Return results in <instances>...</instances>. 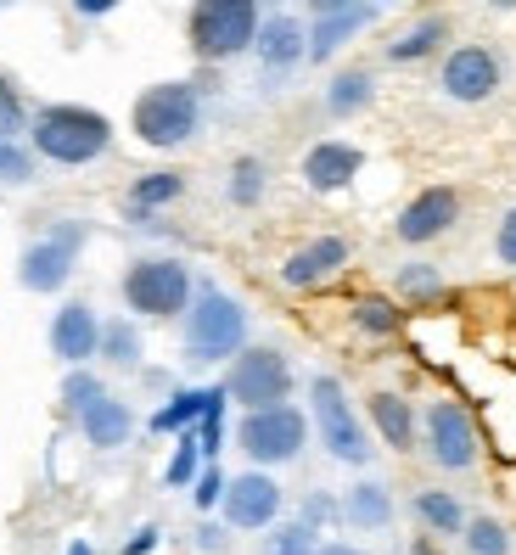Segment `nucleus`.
I'll return each instance as SVG.
<instances>
[{"mask_svg":"<svg viewBox=\"0 0 516 555\" xmlns=\"http://www.w3.org/2000/svg\"><path fill=\"white\" fill-rule=\"evenodd\" d=\"M28 141H35V152L46 163H68V169H79V163H95L113 146V124H107V113H95V107L51 102V107H40L35 118H28Z\"/></svg>","mask_w":516,"mask_h":555,"instance_id":"1","label":"nucleus"},{"mask_svg":"<svg viewBox=\"0 0 516 555\" xmlns=\"http://www.w3.org/2000/svg\"><path fill=\"white\" fill-rule=\"evenodd\" d=\"M247 348V309L224 286H197L185 309V359L197 365H219Z\"/></svg>","mask_w":516,"mask_h":555,"instance_id":"2","label":"nucleus"},{"mask_svg":"<svg viewBox=\"0 0 516 555\" xmlns=\"http://www.w3.org/2000/svg\"><path fill=\"white\" fill-rule=\"evenodd\" d=\"M129 129H136V141H146L152 152H175L185 146L191 135L203 129V102L197 90L185 79H164L136 95V107H129Z\"/></svg>","mask_w":516,"mask_h":555,"instance_id":"3","label":"nucleus"},{"mask_svg":"<svg viewBox=\"0 0 516 555\" xmlns=\"http://www.w3.org/2000/svg\"><path fill=\"white\" fill-rule=\"evenodd\" d=\"M258 0H191L185 17V40L203 62H231L242 51H253L258 40Z\"/></svg>","mask_w":516,"mask_h":555,"instance_id":"4","label":"nucleus"},{"mask_svg":"<svg viewBox=\"0 0 516 555\" xmlns=\"http://www.w3.org/2000/svg\"><path fill=\"white\" fill-rule=\"evenodd\" d=\"M191 270L180 258H136V264L124 270V304L146 314V320H175L191 309Z\"/></svg>","mask_w":516,"mask_h":555,"instance_id":"5","label":"nucleus"},{"mask_svg":"<svg viewBox=\"0 0 516 555\" xmlns=\"http://www.w3.org/2000/svg\"><path fill=\"white\" fill-rule=\"evenodd\" d=\"M309 410H314V433H320V443L332 449V461H343V466H365L371 461L365 427H360V415H353L337 376H314L309 382Z\"/></svg>","mask_w":516,"mask_h":555,"instance_id":"6","label":"nucleus"},{"mask_svg":"<svg viewBox=\"0 0 516 555\" xmlns=\"http://www.w3.org/2000/svg\"><path fill=\"white\" fill-rule=\"evenodd\" d=\"M236 443H242L247 461H258V466H286V461H298V454H304V443H309V421H304V410H293V404L247 410Z\"/></svg>","mask_w":516,"mask_h":555,"instance_id":"7","label":"nucleus"},{"mask_svg":"<svg viewBox=\"0 0 516 555\" xmlns=\"http://www.w3.org/2000/svg\"><path fill=\"white\" fill-rule=\"evenodd\" d=\"M224 393L242 410H265V404H286L293 393V365L275 348H242L231 359V376H224Z\"/></svg>","mask_w":516,"mask_h":555,"instance_id":"8","label":"nucleus"},{"mask_svg":"<svg viewBox=\"0 0 516 555\" xmlns=\"http://www.w3.org/2000/svg\"><path fill=\"white\" fill-rule=\"evenodd\" d=\"M79 247H85V224H51L40 242H28L23 258H17V281L28 292H62L79 264Z\"/></svg>","mask_w":516,"mask_h":555,"instance_id":"9","label":"nucleus"},{"mask_svg":"<svg viewBox=\"0 0 516 555\" xmlns=\"http://www.w3.org/2000/svg\"><path fill=\"white\" fill-rule=\"evenodd\" d=\"M438 90L449 95V102H489V95L500 90V56L489 46H455L443 51V68H438Z\"/></svg>","mask_w":516,"mask_h":555,"instance_id":"10","label":"nucleus"},{"mask_svg":"<svg viewBox=\"0 0 516 555\" xmlns=\"http://www.w3.org/2000/svg\"><path fill=\"white\" fill-rule=\"evenodd\" d=\"M219 511L231 528L242 533H258V528H270V521L281 516V482L270 472H242L224 482V494H219Z\"/></svg>","mask_w":516,"mask_h":555,"instance_id":"11","label":"nucleus"},{"mask_svg":"<svg viewBox=\"0 0 516 555\" xmlns=\"http://www.w3.org/2000/svg\"><path fill=\"white\" fill-rule=\"evenodd\" d=\"M427 454L443 466V472H466L477 461V427H472V415L466 404H433L427 410Z\"/></svg>","mask_w":516,"mask_h":555,"instance_id":"12","label":"nucleus"},{"mask_svg":"<svg viewBox=\"0 0 516 555\" xmlns=\"http://www.w3.org/2000/svg\"><path fill=\"white\" fill-rule=\"evenodd\" d=\"M461 219V191L455 185H427V191H415V197L404 203V214H399V242H410V247H427V242H438L449 224Z\"/></svg>","mask_w":516,"mask_h":555,"instance_id":"13","label":"nucleus"},{"mask_svg":"<svg viewBox=\"0 0 516 555\" xmlns=\"http://www.w3.org/2000/svg\"><path fill=\"white\" fill-rule=\"evenodd\" d=\"M365 169V152L348 146V141H314L304 152V185L320 191V197H332V191H348L353 175Z\"/></svg>","mask_w":516,"mask_h":555,"instance_id":"14","label":"nucleus"},{"mask_svg":"<svg viewBox=\"0 0 516 555\" xmlns=\"http://www.w3.org/2000/svg\"><path fill=\"white\" fill-rule=\"evenodd\" d=\"M51 353L62 365H85V359L102 353V320L90 304H62L51 320Z\"/></svg>","mask_w":516,"mask_h":555,"instance_id":"15","label":"nucleus"},{"mask_svg":"<svg viewBox=\"0 0 516 555\" xmlns=\"http://www.w3.org/2000/svg\"><path fill=\"white\" fill-rule=\"evenodd\" d=\"M253 51H258V62H265V74H293L298 62H309V28L298 17L275 12V17L258 23Z\"/></svg>","mask_w":516,"mask_h":555,"instance_id":"16","label":"nucleus"},{"mask_svg":"<svg viewBox=\"0 0 516 555\" xmlns=\"http://www.w3.org/2000/svg\"><path fill=\"white\" fill-rule=\"evenodd\" d=\"M343 264H348V242H343V236H314V242H304V247L281 264V281L293 286V292H309V286H320V281H332Z\"/></svg>","mask_w":516,"mask_h":555,"instance_id":"17","label":"nucleus"},{"mask_svg":"<svg viewBox=\"0 0 516 555\" xmlns=\"http://www.w3.org/2000/svg\"><path fill=\"white\" fill-rule=\"evenodd\" d=\"M371 23H376V0H353V7H343V12H320L309 23V62H332Z\"/></svg>","mask_w":516,"mask_h":555,"instance_id":"18","label":"nucleus"},{"mask_svg":"<svg viewBox=\"0 0 516 555\" xmlns=\"http://www.w3.org/2000/svg\"><path fill=\"white\" fill-rule=\"evenodd\" d=\"M79 433H85V443H95V449H118V443H129V433H136V415H129L124 399L102 393V399H90V404L79 410Z\"/></svg>","mask_w":516,"mask_h":555,"instance_id":"19","label":"nucleus"},{"mask_svg":"<svg viewBox=\"0 0 516 555\" xmlns=\"http://www.w3.org/2000/svg\"><path fill=\"white\" fill-rule=\"evenodd\" d=\"M371 421H376V433H382V443L387 449H415V410H410V399H399V393H371Z\"/></svg>","mask_w":516,"mask_h":555,"instance_id":"20","label":"nucleus"},{"mask_svg":"<svg viewBox=\"0 0 516 555\" xmlns=\"http://www.w3.org/2000/svg\"><path fill=\"white\" fill-rule=\"evenodd\" d=\"M343 516L353 521V528L376 533V528H387V521H394V494H387L382 482H353L348 500H343Z\"/></svg>","mask_w":516,"mask_h":555,"instance_id":"21","label":"nucleus"},{"mask_svg":"<svg viewBox=\"0 0 516 555\" xmlns=\"http://www.w3.org/2000/svg\"><path fill=\"white\" fill-rule=\"evenodd\" d=\"M224 393V387H185V393H175L164 410L152 415V433H185V427H197L203 410Z\"/></svg>","mask_w":516,"mask_h":555,"instance_id":"22","label":"nucleus"},{"mask_svg":"<svg viewBox=\"0 0 516 555\" xmlns=\"http://www.w3.org/2000/svg\"><path fill=\"white\" fill-rule=\"evenodd\" d=\"M443 40H449V17H422L399 40H387V62H422V56L443 51Z\"/></svg>","mask_w":516,"mask_h":555,"instance_id":"23","label":"nucleus"},{"mask_svg":"<svg viewBox=\"0 0 516 555\" xmlns=\"http://www.w3.org/2000/svg\"><path fill=\"white\" fill-rule=\"evenodd\" d=\"M371 95H376V79L365 68H348V74H337L326 85V113L332 118H353L360 107H371Z\"/></svg>","mask_w":516,"mask_h":555,"instance_id":"24","label":"nucleus"},{"mask_svg":"<svg viewBox=\"0 0 516 555\" xmlns=\"http://www.w3.org/2000/svg\"><path fill=\"white\" fill-rule=\"evenodd\" d=\"M415 516L427 521L433 533H461L466 528V511L455 494H438V488H427V494H415Z\"/></svg>","mask_w":516,"mask_h":555,"instance_id":"25","label":"nucleus"},{"mask_svg":"<svg viewBox=\"0 0 516 555\" xmlns=\"http://www.w3.org/2000/svg\"><path fill=\"white\" fill-rule=\"evenodd\" d=\"M353 325H360L365 337H394L399 325H404V309L394 298H376V292H371V298L353 304Z\"/></svg>","mask_w":516,"mask_h":555,"instance_id":"26","label":"nucleus"},{"mask_svg":"<svg viewBox=\"0 0 516 555\" xmlns=\"http://www.w3.org/2000/svg\"><path fill=\"white\" fill-rule=\"evenodd\" d=\"M185 191V180L180 175H169V169H157V175H141L136 180V191H129V208L136 214H146V208H164V203H175Z\"/></svg>","mask_w":516,"mask_h":555,"instance_id":"27","label":"nucleus"},{"mask_svg":"<svg viewBox=\"0 0 516 555\" xmlns=\"http://www.w3.org/2000/svg\"><path fill=\"white\" fill-rule=\"evenodd\" d=\"M102 359H113V365H141V332H136V320H107L102 325Z\"/></svg>","mask_w":516,"mask_h":555,"instance_id":"28","label":"nucleus"},{"mask_svg":"<svg viewBox=\"0 0 516 555\" xmlns=\"http://www.w3.org/2000/svg\"><path fill=\"white\" fill-rule=\"evenodd\" d=\"M461 539H466V550H472V555H511V533L500 528L494 516H477V521H466Z\"/></svg>","mask_w":516,"mask_h":555,"instance_id":"29","label":"nucleus"},{"mask_svg":"<svg viewBox=\"0 0 516 555\" xmlns=\"http://www.w3.org/2000/svg\"><path fill=\"white\" fill-rule=\"evenodd\" d=\"M258 197H265V163L242 157L236 169H231V203H236V208H253Z\"/></svg>","mask_w":516,"mask_h":555,"instance_id":"30","label":"nucleus"},{"mask_svg":"<svg viewBox=\"0 0 516 555\" xmlns=\"http://www.w3.org/2000/svg\"><path fill=\"white\" fill-rule=\"evenodd\" d=\"M197 461H203V443H197V433L185 427L175 461H169V472H164V482H169V488H191V477H197Z\"/></svg>","mask_w":516,"mask_h":555,"instance_id":"31","label":"nucleus"},{"mask_svg":"<svg viewBox=\"0 0 516 555\" xmlns=\"http://www.w3.org/2000/svg\"><path fill=\"white\" fill-rule=\"evenodd\" d=\"M28 129V107H23V95H17V85L0 74V141H17Z\"/></svg>","mask_w":516,"mask_h":555,"instance_id":"32","label":"nucleus"},{"mask_svg":"<svg viewBox=\"0 0 516 555\" xmlns=\"http://www.w3.org/2000/svg\"><path fill=\"white\" fill-rule=\"evenodd\" d=\"M265 555H314V528L309 521H286L265 539Z\"/></svg>","mask_w":516,"mask_h":555,"instance_id":"33","label":"nucleus"},{"mask_svg":"<svg viewBox=\"0 0 516 555\" xmlns=\"http://www.w3.org/2000/svg\"><path fill=\"white\" fill-rule=\"evenodd\" d=\"M35 180V152H23L17 141H0V185Z\"/></svg>","mask_w":516,"mask_h":555,"instance_id":"34","label":"nucleus"},{"mask_svg":"<svg viewBox=\"0 0 516 555\" xmlns=\"http://www.w3.org/2000/svg\"><path fill=\"white\" fill-rule=\"evenodd\" d=\"M399 292H404V298H438L443 275H438L433 264H404V270H399Z\"/></svg>","mask_w":516,"mask_h":555,"instance_id":"35","label":"nucleus"},{"mask_svg":"<svg viewBox=\"0 0 516 555\" xmlns=\"http://www.w3.org/2000/svg\"><path fill=\"white\" fill-rule=\"evenodd\" d=\"M224 399H231V393H219L208 410H203V421H197V443H203V461H214V454H219V438H224Z\"/></svg>","mask_w":516,"mask_h":555,"instance_id":"36","label":"nucleus"},{"mask_svg":"<svg viewBox=\"0 0 516 555\" xmlns=\"http://www.w3.org/2000/svg\"><path fill=\"white\" fill-rule=\"evenodd\" d=\"M102 393H107V387H102V382H95L90 371H74L68 382H62V404H68L74 415H79V410H85L90 399H102Z\"/></svg>","mask_w":516,"mask_h":555,"instance_id":"37","label":"nucleus"},{"mask_svg":"<svg viewBox=\"0 0 516 555\" xmlns=\"http://www.w3.org/2000/svg\"><path fill=\"white\" fill-rule=\"evenodd\" d=\"M494 258L516 270V203H511V214L500 219V231H494Z\"/></svg>","mask_w":516,"mask_h":555,"instance_id":"38","label":"nucleus"},{"mask_svg":"<svg viewBox=\"0 0 516 555\" xmlns=\"http://www.w3.org/2000/svg\"><path fill=\"white\" fill-rule=\"evenodd\" d=\"M219 494H224V477H219V472H203V477H197V488H191V500H197L203 511H208V505H219Z\"/></svg>","mask_w":516,"mask_h":555,"instance_id":"39","label":"nucleus"},{"mask_svg":"<svg viewBox=\"0 0 516 555\" xmlns=\"http://www.w3.org/2000/svg\"><path fill=\"white\" fill-rule=\"evenodd\" d=\"M146 550H157V528H141L136 539L124 544V555H146Z\"/></svg>","mask_w":516,"mask_h":555,"instance_id":"40","label":"nucleus"},{"mask_svg":"<svg viewBox=\"0 0 516 555\" xmlns=\"http://www.w3.org/2000/svg\"><path fill=\"white\" fill-rule=\"evenodd\" d=\"M326 516H332V500H320V494H314V500L304 505V521H309V528H314V521H326Z\"/></svg>","mask_w":516,"mask_h":555,"instance_id":"41","label":"nucleus"},{"mask_svg":"<svg viewBox=\"0 0 516 555\" xmlns=\"http://www.w3.org/2000/svg\"><path fill=\"white\" fill-rule=\"evenodd\" d=\"M74 7H79L85 17H107V12L118 7V0H74Z\"/></svg>","mask_w":516,"mask_h":555,"instance_id":"42","label":"nucleus"},{"mask_svg":"<svg viewBox=\"0 0 516 555\" xmlns=\"http://www.w3.org/2000/svg\"><path fill=\"white\" fill-rule=\"evenodd\" d=\"M343 7H353V0H309L314 17H320V12H343Z\"/></svg>","mask_w":516,"mask_h":555,"instance_id":"43","label":"nucleus"},{"mask_svg":"<svg viewBox=\"0 0 516 555\" xmlns=\"http://www.w3.org/2000/svg\"><path fill=\"white\" fill-rule=\"evenodd\" d=\"M314 555H365V550H353V544H314Z\"/></svg>","mask_w":516,"mask_h":555,"instance_id":"44","label":"nucleus"},{"mask_svg":"<svg viewBox=\"0 0 516 555\" xmlns=\"http://www.w3.org/2000/svg\"><path fill=\"white\" fill-rule=\"evenodd\" d=\"M68 555H95V550H90L85 539H74V544H68Z\"/></svg>","mask_w":516,"mask_h":555,"instance_id":"45","label":"nucleus"},{"mask_svg":"<svg viewBox=\"0 0 516 555\" xmlns=\"http://www.w3.org/2000/svg\"><path fill=\"white\" fill-rule=\"evenodd\" d=\"M489 7H494V12H511V7H516V0H489Z\"/></svg>","mask_w":516,"mask_h":555,"instance_id":"46","label":"nucleus"},{"mask_svg":"<svg viewBox=\"0 0 516 555\" xmlns=\"http://www.w3.org/2000/svg\"><path fill=\"white\" fill-rule=\"evenodd\" d=\"M258 7H286V0H258Z\"/></svg>","mask_w":516,"mask_h":555,"instance_id":"47","label":"nucleus"},{"mask_svg":"<svg viewBox=\"0 0 516 555\" xmlns=\"http://www.w3.org/2000/svg\"><path fill=\"white\" fill-rule=\"evenodd\" d=\"M7 7H17V0H0V12H7Z\"/></svg>","mask_w":516,"mask_h":555,"instance_id":"48","label":"nucleus"},{"mask_svg":"<svg viewBox=\"0 0 516 555\" xmlns=\"http://www.w3.org/2000/svg\"><path fill=\"white\" fill-rule=\"evenodd\" d=\"M376 7H399V0H376Z\"/></svg>","mask_w":516,"mask_h":555,"instance_id":"49","label":"nucleus"},{"mask_svg":"<svg viewBox=\"0 0 516 555\" xmlns=\"http://www.w3.org/2000/svg\"><path fill=\"white\" fill-rule=\"evenodd\" d=\"M415 555H427V550H415Z\"/></svg>","mask_w":516,"mask_h":555,"instance_id":"50","label":"nucleus"}]
</instances>
